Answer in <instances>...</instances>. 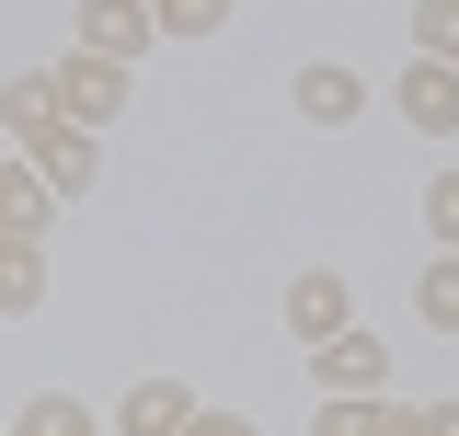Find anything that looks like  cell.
<instances>
[{"mask_svg":"<svg viewBox=\"0 0 459 436\" xmlns=\"http://www.w3.org/2000/svg\"><path fill=\"white\" fill-rule=\"evenodd\" d=\"M0 310H47V241H0Z\"/></svg>","mask_w":459,"mask_h":436,"instance_id":"obj_11","label":"cell"},{"mask_svg":"<svg viewBox=\"0 0 459 436\" xmlns=\"http://www.w3.org/2000/svg\"><path fill=\"white\" fill-rule=\"evenodd\" d=\"M47 207H57L47 172H23V161L0 172V241H47Z\"/></svg>","mask_w":459,"mask_h":436,"instance_id":"obj_10","label":"cell"},{"mask_svg":"<svg viewBox=\"0 0 459 436\" xmlns=\"http://www.w3.org/2000/svg\"><path fill=\"white\" fill-rule=\"evenodd\" d=\"M379 379H391V344H379V333L344 322L333 344H310V390H322V402H379Z\"/></svg>","mask_w":459,"mask_h":436,"instance_id":"obj_2","label":"cell"},{"mask_svg":"<svg viewBox=\"0 0 459 436\" xmlns=\"http://www.w3.org/2000/svg\"><path fill=\"white\" fill-rule=\"evenodd\" d=\"M425 230L459 253V172H437V184H425Z\"/></svg>","mask_w":459,"mask_h":436,"instance_id":"obj_16","label":"cell"},{"mask_svg":"<svg viewBox=\"0 0 459 436\" xmlns=\"http://www.w3.org/2000/svg\"><path fill=\"white\" fill-rule=\"evenodd\" d=\"M126 92H138V81H126V69H115V57H57L47 69V104H57V126H92V138H104L115 115H126Z\"/></svg>","mask_w":459,"mask_h":436,"instance_id":"obj_1","label":"cell"},{"mask_svg":"<svg viewBox=\"0 0 459 436\" xmlns=\"http://www.w3.org/2000/svg\"><path fill=\"white\" fill-rule=\"evenodd\" d=\"M344 322H356V299H344V275H333V265H310L299 287H287V333H299V344H333Z\"/></svg>","mask_w":459,"mask_h":436,"instance_id":"obj_6","label":"cell"},{"mask_svg":"<svg viewBox=\"0 0 459 436\" xmlns=\"http://www.w3.org/2000/svg\"><path fill=\"white\" fill-rule=\"evenodd\" d=\"M230 12H241V0H150V23H161V35H184V47H195V35H219Z\"/></svg>","mask_w":459,"mask_h":436,"instance_id":"obj_15","label":"cell"},{"mask_svg":"<svg viewBox=\"0 0 459 436\" xmlns=\"http://www.w3.org/2000/svg\"><path fill=\"white\" fill-rule=\"evenodd\" d=\"M23 172H47V196H81V184L104 172V138H92V126H57V138H47Z\"/></svg>","mask_w":459,"mask_h":436,"instance_id":"obj_9","label":"cell"},{"mask_svg":"<svg viewBox=\"0 0 459 436\" xmlns=\"http://www.w3.org/2000/svg\"><path fill=\"white\" fill-rule=\"evenodd\" d=\"M413 436H459V402H425V414H413Z\"/></svg>","mask_w":459,"mask_h":436,"instance_id":"obj_18","label":"cell"},{"mask_svg":"<svg viewBox=\"0 0 459 436\" xmlns=\"http://www.w3.org/2000/svg\"><path fill=\"white\" fill-rule=\"evenodd\" d=\"M413 322H425V333H459V253H437V265L413 275Z\"/></svg>","mask_w":459,"mask_h":436,"instance_id":"obj_12","label":"cell"},{"mask_svg":"<svg viewBox=\"0 0 459 436\" xmlns=\"http://www.w3.org/2000/svg\"><path fill=\"white\" fill-rule=\"evenodd\" d=\"M0 126H12V150L35 161L57 138V104H47V69H23V81H0Z\"/></svg>","mask_w":459,"mask_h":436,"instance_id":"obj_8","label":"cell"},{"mask_svg":"<svg viewBox=\"0 0 459 436\" xmlns=\"http://www.w3.org/2000/svg\"><path fill=\"white\" fill-rule=\"evenodd\" d=\"M391 115L413 126V138H459V69H437V57H413L391 81Z\"/></svg>","mask_w":459,"mask_h":436,"instance_id":"obj_3","label":"cell"},{"mask_svg":"<svg viewBox=\"0 0 459 436\" xmlns=\"http://www.w3.org/2000/svg\"><path fill=\"white\" fill-rule=\"evenodd\" d=\"M413 57L459 69V0H413Z\"/></svg>","mask_w":459,"mask_h":436,"instance_id":"obj_13","label":"cell"},{"mask_svg":"<svg viewBox=\"0 0 459 436\" xmlns=\"http://www.w3.org/2000/svg\"><path fill=\"white\" fill-rule=\"evenodd\" d=\"M184 414H195L184 379H138L126 402H115V436H184Z\"/></svg>","mask_w":459,"mask_h":436,"instance_id":"obj_7","label":"cell"},{"mask_svg":"<svg viewBox=\"0 0 459 436\" xmlns=\"http://www.w3.org/2000/svg\"><path fill=\"white\" fill-rule=\"evenodd\" d=\"M287 104L310 115V126H356V115H368V81H356V69H333V57H299Z\"/></svg>","mask_w":459,"mask_h":436,"instance_id":"obj_5","label":"cell"},{"mask_svg":"<svg viewBox=\"0 0 459 436\" xmlns=\"http://www.w3.org/2000/svg\"><path fill=\"white\" fill-rule=\"evenodd\" d=\"M12 436H92V414H81L69 390H35V402L12 414Z\"/></svg>","mask_w":459,"mask_h":436,"instance_id":"obj_14","label":"cell"},{"mask_svg":"<svg viewBox=\"0 0 459 436\" xmlns=\"http://www.w3.org/2000/svg\"><path fill=\"white\" fill-rule=\"evenodd\" d=\"M0 172H12V161H0Z\"/></svg>","mask_w":459,"mask_h":436,"instance_id":"obj_19","label":"cell"},{"mask_svg":"<svg viewBox=\"0 0 459 436\" xmlns=\"http://www.w3.org/2000/svg\"><path fill=\"white\" fill-rule=\"evenodd\" d=\"M150 0H81V57H115V69H138L150 57Z\"/></svg>","mask_w":459,"mask_h":436,"instance_id":"obj_4","label":"cell"},{"mask_svg":"<svg viewBox=\"0 0 459 436\" xmlns=\"http://www.w3.org/2000/svg\"><path fill=\"white\" fill-rule=\"evenodd\" d=\"M184 436H264V425H253V414H207V402H195V414H184Z\"/></svg>","mask_w":459,"mask_h":436,"instance_id":"obj_17","label":"cell"}]
</instances>
